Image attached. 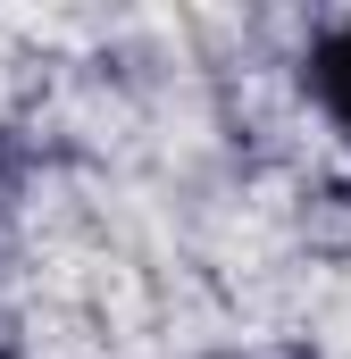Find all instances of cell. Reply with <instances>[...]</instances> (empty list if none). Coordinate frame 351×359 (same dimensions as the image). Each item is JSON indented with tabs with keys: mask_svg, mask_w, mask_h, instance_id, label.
<instances>
[{
	"mask_svg": "<svg viewBox=\"0 0 351 359\" xmlns=\"http://www.w3.org/2000/svg\"><path fill=\"white\" fill-rule=\"evenodd\" d=\"M301 92L318 100V117L351 142V17H326L301 50Z\"/></svg>",
	"mask_w": 351,
	"mask_h": 359,
	"instance_id": "1",
	"label": "cell"
},
{
	"mask_svg": "<svg viewBox=\"0 0 351 359\" xmlns=\"http://www.w3.org/2000/svg\"><path fill=\"white\" fill-rule=\"evenodd\" d=\"M0 359H17V351H8V343H0Z\"/></svg>",
	"mask_w": 351,
	"mask_h": 359,
	"instance_id": "3",
	"label": "cell"
},
{
	"mask_svg": "<svg viewBox=\"0 0 351 359\" xmlns=\"http://www.w3.org/2000/svg\"><path fill=\"white\" fill-rule=\"evenodd\" d=\"M8 168H17V151H8V142H0V192H8Z\"/></svg>",
	"mask_w": 351,
	"mask_h": 359,
	"instance_id": "2",
	"label": "cell"
}]
</instances>
